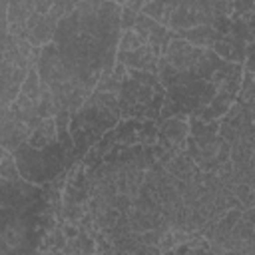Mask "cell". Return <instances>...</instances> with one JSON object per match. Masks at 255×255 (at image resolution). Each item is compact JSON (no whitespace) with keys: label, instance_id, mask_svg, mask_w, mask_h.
<instances>
[{"label":"cell","instance_id":"cell-1","mask_svg":"<svg viewBox=\"0 0 255 255\" xmlns=\"http://www.w3.org/2000/svg\"><path fill=\"white\" fill-rule=\"evenodd\" d=\"M56 141H58V124H56V118L42 120L40 126H38V128L30 133V137H28V145L34 147V149L52 147Z\"/></svg>","mask_w":255,"mask_h":255},{"label":"cell","instance_id":"cell-2","mask_svg":"<svg viewBox=\"0 0 255 255\" xmlns=\"http://www.w3.org/2000/svg\"><path fill=\"white\" fill-rule=\"evenodd\" d=\"M175 34H177V38L187 40L195 48H213L215 42L221 38V34L213 26H195L191 30H181Z\"/></svg>","mask_w":255,"mask_h":255},{"label":"cell","instance_id":"cell-3","mask_svg":"<svg viewBox=\"0 0 255 255\" xmlns=\"http://www.w3.org/2000/svg\"><path fill=\"white\" fill-rule=\"evenodd\" d=\"M243 44H245V42H241L239 38H235V36H227V34H225V36H221V38L215 42L213 50H215V54L221 56L223 60L239 62V60L245 58V48H243Z\"/></svg>","mask_w":255,"mask_h":255},{"label":"cell","instance_id":"cell-4","mask_svg":"<svg viewBox=\"0 0 255 255\" xmlns=\"http://www.w3.org/2000/svg\"><path fill=\"white\" fill-rule=\"evenodd\" d=\"M187 124H183L181 120H167L161 126V135L169 141V145H177L187 137Z\"/></svg>","mask_w":255,"mask_h":255},{"label":"cell","instance_id":"cell-5","mask_svg":"<svg viewBox=\"0 0 255 255\" xmlns=\"http://www.w3.org/2000/svg\"><path fill=\"white\" fill-rule=\"evenodd\" d=\"M0 173H2V183L4 185H12L20 179V169L16 165L14 153L2 149V163H0Z\"/></svg>","mask_w":255,"mask_h":255},{"label":"cell","instance_id":"cell-6","mask_svg":"<svg viewBox=\"0 0 255 255\" xmlns=\"http://www.w3.org/2000/svg\"><path fill=\"white\" fill-rule=\"evenodd\" d=\"M251 191H253V189H251L249 185H245V183H237V185L233 187V195L243 203V207H245V201H247V197L251 195Z\"/></svg>","mask_w":255,"mask_h":255},{"label":"cell","instance_id":"cell-7","mask_svg":"<svg viewBox=\"0 0 255 255\" xmlns=\"http://www.w3.org/2000/svg\"><path fill=\"white\" fill-rule=\"evenodd\" d=\"M52 6H54V2H50V0H34V12H38L42 16H48Z\"/></svg>","mask_w":255,"mask_h":255},{"label":"cell","instance_id":"cell-8","mask_svg":"<svg viewBox=\"0 0 255 255\" xmlns=\"http://www.w3.org/2000/svg\"><path fill=\"white\" fill-rule=\"evenodd\" d=\"M245 64L251 72H255V42H251L247 48H245Z\"/></svg>","mask_w":255,"mask_h":255}]
</instances>
